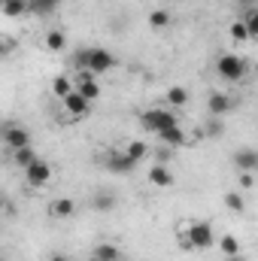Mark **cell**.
Masks as SVG:
<instances>
[{
  "mask_svg": "<svg viewBox=\"0 0 258 261\" xmlns=\"http://www.w3.org/2000/svg\"><path fill=\"white\" fill-rule=\"evenodd\" d=\"M73 61H76V67H79V70H88L91 76H104V73H110L113 67L119 64V58H116L110 49H104V46H88V49H79Z\"/></svg>",
  "mask_w": 258,
  "mask_h": 261,
  "instance_id": "cell-1",
  "label": "cell"
},
{
  "mask_svg": "<svg viewBox=\"0 0 258 261\" xmlns=\"http://www.w3.org/2000/svg\"><path fill=\"white\" fill-rule=\"evenodd\" d=\"M183 228H186V234L179 237V243L186 249H210L216 243V234H213V225L210 222H189Z\"/></svg>",
  "mask_w": 258,
  "mask_h": 261,
  "instance_id": "cell-2",
  "label": "cell"
},
{
  "mask_svg": "<svg viewBox=\"0 0 258 261\" xmlns=\"http://www.w3.org/2000/svg\"><path fill=\"white\" fill-rule=\"evenodd\" d=\"M216 73H219L225 82H243L246 73H249V64H246V58H240V55H234V52H225V55L216 58Z\"/></svg>",
  "mask_w": 258,
  "mask_h": 261,
  "instance_id": "cell-3",
  "label": "cell"
},
{
  "mask_svg": "<svg viewBox=\"0 0 258 261\" xmlns=\"http://www.w3.org/2000/svg\"><path fill=\"white\" fill-rule=\"evenodd\" d=\"M140 125L146 130H152V134H158V130H167V128H173V125H179V119L167 107H152V110H146L140 116Z\"/></svg>",
  "mask_w": 258,
  "mask_h": 261,
  "instance_id": "cell-4",
  "label": "cell"
},
{
  "mask_svg": "<svg viewBox=\"0 0 258 261\" xmlns=\"http://www.w3.org/2000/svg\"><path fill=\"white\" fill-rule=\"evenodd\" d=\"M24 179H28L31 189H43V186H49V182H52V164L43 161V158L31 161V164L24 167Z\"/></svg>",
  "mask_w": 258,
  "mask_h": 261,
  "instance_id": "cell-5",
  "label": "cell"
},
{
  "mask_svg": "<svg viewBox=\"0 0 258 261\" xmlns=\"http://www.w3.org/2000/svg\"><path fill=\"white\" fill-rule=\"evenodd\" d=\"M73 88L88 100V103H94L97 97H100V85H97V76H91L88 70H79L76 73V82H73Z\"/></svg>",
  "mask_w": 258,
  "mask_h": 261,
  "instance_id": "cell-6",
  "label": "cell"
},
{
  "mask_svg": "<svg viewBox=\"0 0 258 261\" xmlns=\"http://www.w3.org/2000/svg\"><path fill=\"white\" fill-rule=\"evenodd\" d=\"M61 107H64V113L70 116V119H85V116L91 113V103H88V100H85L76 88H73L70 94H64V97H61Z\"/></svg>",
  "mask_w": 258,
  "mask_h": 261,
  "instance_id": "cell-7",
  "label": "cell"
},
{
  "mask_svg": "<svg viewBox=\"0 0 258 261\" xmlns=\"http://www.w3.org/2000/svg\"><path fill=\"white\" fill-rule=\"evenodd\" d=\"M104 167L110 170V173H119V176H125V173H131L137 164L131 161L125 152H119V149H113V152H104Z\"/></svg>",
  "mask_w": 258,
  "mask_h": 261,
  "instance_id": "cell-8",
  "label": "cell"
},
{
  "mask_svg": "<svg viewBox=\"0 0 258 261\" xmlns=\"http://www.w3.org/2000/svg\"><path fill=\"white\" fill-rule=\"evenodd\" d=\"M231 110H234L231 94H225V91H213V94L207 97V113H210L213 119H222V116H228Z\"/></svg>",
  "mask_w": 258,
  "mask_h": 261,
  "instance_id": "cell-9",
  "label": "cell"
},
{
  "mask_svg": "<svg viewBox=\"0 0 258 261\" xmlns=\"http://www.w3.org/2000/svg\"><path fill=\"white\" fill-rule=\"evenodd\" d=\"M3 143L9 149H21V146H31V134L21 128V125H3Z\"/></svg>",
  "mask_w": 258,
  "mask_h": 261,
  "instance_id": "cell-10",
  "label": "cell"
},
{
  "mask_svg": "<svg viewBox=\"0 0 258 261\" xmlns=\"http://www.w3.org/2000/svg\"><path fill=\"white\" fill-rule=\"evenodd\" d=\"M167 149H179V146H186L189 143V137H186V130L179 128V125H173V128H167V130H158L155 134Z\"/></svg>",
  "mask_w": 258,
  "mask_h": 261,
  "instance_id": "cell-11",
  "label": "cell"
},
{
  "mask_svg": "<svg viewBox=\"0 0 258 261\" xmlns=\"http://www.w3.org/2000/svg\"><path fill=\"white\" fill-rule=\"evenodd\" d=\"M234 167L237 170H258V152L252 146H243L234 152Z\"/></svg>",
  "mask_w": 258,
  "mask_h": 261,
  "instance_id": "cell-12",
  "label": "cell"
},
{
  "mask_svg": "<svg viewBox=\"0 0 258 261\" xmlns=\"http://www.w3.org/2000/svg\"><path fill=\"white\" fill-rule=\"evenodd\" d=\"M149 182L158 186V189H170V186H173V173L167 170V164H158V161H155V164L149 167Z\"/></svg>",
  "mask_w": 258,
  "mask_h": 261,
  "instance_id": "cell-13",
  "label": "cell"
},
{
  "mask_svg": "<svg viewBox=\"0 0 258 261\" xmlns=\"http://www.w3.org/2000/svg\"><path fill=\"white\" fill-rule=\"evenodd\" d=\"M61 9V0H28V12L31 15H40V18H49Z\"/></svg>",
  "mask_w": 258,
  "mask_h": 261,
  "instance_id": "cell-14",
  "label": "cell"
},
{
  "mask_svg": "<svg viewBox=\"0 0 258 261\" xmlns=\"http://www.w3.org/2000/svg\"><path fill=\"white\" fill-rule=\"evenodd\" d=\"M49 213H52V219H70L76 213V200L73 197H58V200H52Z\"/></svg>",
  "mask_w": 258,
  "mask_h": 261,
  "instance_id": "cell-15",
  "label": "cell"
},
{
  "mask_svg": "<svg viewBox=\"0 0 258 261\" xmlns=\"http://www.w3.org/2000/svg\"><path fill=\"white\" fill-rule=\"evenodd\" d=\"M91 258L94 261H119L122 258V249H119L116 243H97V246L91 249Z\"/></svg>",
  "mask_w": 258,
  "mask_h": 261,
  "instance_id": "cell-16",
  "label": "cell"
},
{
  "mask_svg": "<svg viewBox=\"0 0 258 261\" xmlns=\"http://www.w3.org/2000/svg\"><path fill=\"white\" fill-rule=\"evenodd\" d=\"M186 103H189V91L183 85H170L167 88V107L170 110H183Z\"/></svg>",
  "mask_w": 258,
  "mask_h": 261,
  "instance_id": "cell-17",
  "label": "cell"
},
{
  "mask_svg": "<svg viewBox=\"0 0 258 261\" xmlns=\"http://www.w3.org/2000/svg\"><path fill=\"white\" fill-rule=\"evenodd\" d=\"M46 49H49V52H64L67 49V34L64 31H58V28L49 31V34H46Z\"/></svg>",
  "mask_w": 258,
  "mask_h": 261,
  "instance_id": "cell-18",
  "label": "cell"
},
{
  "mask_svg": "<svg viewBox=\"0 0 258 261\" xmlns=\"http://www.w3.org/2000/svg\"><path fill=\"white\" fill-rule=\"evenodd\" d=\"M125 155H128L134 164H140V161H143V158L149 155V146H146L143 140H131L128 146H125Z\"/></svg>",
  "mask_w": 258,
  "mask_h": 261,
  "instance_id": "cell-19",
  "label": "cell"
},
{
  "mask_svg": "<svg viewBox=\"0 0 258 261\" xmlns=\"http://www.w3.org/2000/svg\"><path fill=\"white\" fill-rule=\"evenodd\" d=\"M149 28L152 31H167L170 28V12L167 9H152L149 12Z\"/></svg>",
  "mask_w": 258,
  "mask_h": 261,
  "instance_id": "cell-20",
  "label": "cell"
},
{
  "mask_svg": "<svg viewBox=\"0 0 258 261\" xmlns=\"http://www.w3.org/2000/svg\"><path fill=\"white\" fill-rule=\"evenodd\" d=\"M37 158H40V155L34 152V146H21V149H12V161H15L21 170H24L31 161H37Z\"/></svg>",
  "mask_w": 258,
  "mask_h": 261,
  "instance_id": "cell-21",
  "label": "cell"
},
{
  "mask_svg": "<svg viewBox=\"0 0 258 261\" xmlns=\"http://www.w3.org/2000/svg\"><path fill=\"white\" fill-rule=\"evenodd\" d=\"M219 249H222V255H225V258L240 255V240H237L234 234H222V237H219Z\"/></svg>",
  "mask_w": 258,
  "mask_h": 261,
  "instance_id": "cell-22",
  "label": "cell"
},
{
  "mask_svg": "<svg viewBox=\"0 0 258 261\" xmlns=\"http://www.w3.org/2000/svg\"><path fill=\"white\" fill-rule=\"evenodd\" d=\"M0 12L9 15V18H21V15H28V0H3Z\"/></svg>",
  "mask_w": 258,
  "mask_h": 261,
  "instance_id": "cell-23",
  "label": "cell"
},
{
  "mask_svg": "<svg viewBox=\"0 0 258 261\" xmlns=\"http://www.w3.org/2000/svg\"><path fill=\"white\" fill-rule=\"evenodd\" d=\"M116 203H119L116 192H97V195H94V210H100V213L116 210Z\"/></svg>",
  "mask_w": 258,
  "mask_h": 261,
  "instance_id": "cell-24",
  "label": "cell"
},
{
  "mask_svg": "<svg viewBox=\"0 0 258 261\" xmlns=\"http://www.w3.org/2000/svg\"><path fill=\"white\" fill-rule=\"evenodd\" d=\"M70 91H73V82H70L67 76H55V79H52V94H55L58 100H61L64 94H70Z\"/></svg>",
  "mask_w": 258,
  "mask_h": 261,
  "instance_id": "cell-25",
  "label": "cell"
},
{
  "mask_svg": "<svg viewBox=\"0 0 258 261\" xmlns=\"http://www.w3.org/2000/svg\"><path fill=\"white\" fill-rule=\"evenodd\" d=\"M225 206H228L231 213H243V210H246V200H243L240 192H228V195H225Z\"/></svg>",
  "mask_w": 258,
  "mask_h": 261,
  "instance_id": "cell-26",
  "label": "cell"
},
{
  "mask_svg": "<svg viewBox=\"0 0 258 261\" xmlns=\"http://www.w3.org/2000/svg\"><path fill=\"white\" fill-rule=\"evenodd\" d=\"M243 28L249 34V40H258V9H249V15L243 18Z\"/></svg>",
  "mask_w": 258,
  "mask_h": 261,
  "instance_id": "cell-27",
  "label": "cell"
},
{
  "mask_svg": "<svg viewBox=\"0 0 258 261\" xmlns=\"http://www.w3.org/2000/svg\"><path fill=\"white\" fill-rule=\"evenodd\" d=\"M231 40H234V43H246V40H249L243 21H234V24H231Z\"/></svg>",
  "mask_w": 258,
  "mask_h": 261,
  "instance_id": "cell-28",
  "label": "cell"
},
{
  "mask_svg": "<svg viewBox=\"0 0 258 261\" xmlns=\"http://www.w3.org/2000/svg\"><path fill=\"white\" fill-rule=\"evenodd\" d=\"M255 186V170H240V189H252Z\"/></svg>",
  "mask_w": 258,
  "mask_h": 261,
  "instance_id": "cell-29",
  "label": "cell"
},
{
  "mask_svg": "<svg viewBox=\"0 0 258 261\" xmlns=\"http://www.w3.org/2000/svg\"><path fill=\"white\" fill-rule=\"evenodd\" d=\"M207 137H222V122L213 119V116H210V122H207Z\"/></svg>",
  "mask_w": 258,
  "mask_h": 261,
  "instance_id": "cell-30",
  "label": "cell"
},
{
  "mask_svg": "<svg viewBox=\"0 0 258 261\" xmlns=\"http://www.w3.org/2000/svg\"><path fill=\"white\" fill-rule=\"evenodd\" d=\"M6 52H9V46H6V43H3V40H0V58H3V55H6Z\"/></svg>",
  "mask_w": 258,
  "mask_h": 261,
  "instance_id": "cell-31",
  "label": "cell"
},
{
  "mask_svg": "<svg viewBox=\"0 0 258 261\" xmlns=\"http://www.w3.org/2000/svg\"><path fill=\"white\" fill-rule=\"evenodd\" d=\"M49 261H70V258H64L61 252H55V255H52V258H49Z\"/></svg>",
  "mask_w": 258,
  "mask_h": 261,
  "instance_id": "cell-32",
  "label": "cell"
},
{
  "mask_svg": "<svg viewBox=\"0 0 258 261\" xmlns=\"http://www.w3.org/2000/svg\"><path fill=\"white\" fill-rule=\"evenodd\" d=\"M228 261H246V258H243V255H231Z\"/></svg>",
  "mask_w": 258,
  "mask_h": 261,
  "instance_id": "cell-33",
  "label": "cell"
},
{
  "mask_svg": "<svg viewBox=\"0 0 258 261\" xmlns=\"http://www.w3.org/2000/svg\"><path fill=\"white\" fill-rule=\"evenodd\" d=\"M240 3H243V6H252V3H255V0H240Z\"/></svg>",
  "mask_w": 258,
  "mask_h": 261,
  "instance_id": "cell-34",
  "label": "cell"
},
{
  "mask_svg": "<svg viewBox=\"0 0 258 261\" xmlns=\"http://www.w3.org/2000/svg\"><path fill=\"white\" fill-rule=\"evenodd\" d=\"M0 210H3V197H0Z\"/></svg>",
  "mask_w": 258,
  "mask_h": 261,
  "instance_id": "cell-35",
  "label": "cell"
},
{
  "mask_svg": "<svg viewBox=\"0 0 258 261\" xmlns=\"http://www.w3.org/2000/svg\"><path fill=\"white\" fill-rule=\"evenodd\" d=\"M0 9H3V0H0Z\"/></svg>",
  "mask_w": 258,
  "mask_h": 261,
  "instance_id": "cell-36",
  "label": "cell"
},
{
  "mask_svg": "<svg viewBox=\"0 0 258 261\" xmlns=\"http://www.w3.org/2000/svg\"><path fill=\"white\" fill-rule=\"evenodd\" d=\"M119 261H125V258H119Z\"/></svg>",
  "mask_w": 258,
  "mask_h": 261,
  "instance_id": "cell-37",
  "label": "cell"
},
{
  "mask_svg": "<svg viewBox=\"0 0 258 261\" xmlns=\"http://www.w3.org/2000/svg\"><path fill=\"white\" fill-rule=\"evenodd\" d=\"M91 261H94V258H91Z\"/></svg>",
  "mask_w": 258,
  "mask_h": 261,
  "instance_id": "cell-38",
  "label": "cell"
}]
</instances>
